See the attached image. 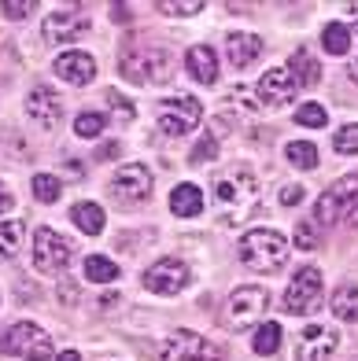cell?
Returning a JSON list of instances; mask_svg holds the SVG:
<instances>
[{
    "mask_svg": "<svg viewBox=\"0 0 358 361\" xmlns=\"http://www.w3.org/2000/svg\"><path fill=\"white\" fill-rule=\"evenodd\" d=\"M240 262L255 273H273L288 262V240L278 228H251L240 236Z\"/></svg>",
    "mask_w": 358,
    "mask_h": 361,
    "instance_id": "1",
    "label": "cell"
},
{
    "mask_svg": "<svg viewBox=\"0 0 358 361\" xmlns=\"http://www.w3.org/2000/svg\"><path fill=\"white\" fill-rule=\"evenodd\" d=\"M119 67H122V78L137 81V85H162L174 74L170 56L155 44H129L119 59Z\"/></svg>",
    "mask_w": 358,
    "mask_h": 361,
    "instance_id": "2",
    "label": "cell"
},
{
    "mask_svg": "<svg viewBox=\"0 0 358 361\" xmlns=\"http://www.w3.org/2000/svg\"><path fill=\"white\" fill-rule=\"evenodd\" d=\"M0 354L23 357V361H52V336L34 321H19L8 332H0Z\"/></svg>",
    "mask_w": 358,
    "mask_h": 361,
    "instance_id": "3",
    "label": "cell"
},
{
    "mask_svg": "<svg viewBox=\"0 0 358 361\" xmlns=\"http://www.w3.org/2000/svg\"><path fill=\"white\" fill-rule=\"evenodd\" d=\"M318 225H336L340 218H347V225H358V173L336 180L318 200V210H314Z\"/></svg>",
    "mask_w": 358,
    "mask_h": 361,
    "instance_id": "4",
    "label": "cell"
},
{
    "mask_svg": "<svg viewBox=\"0 0 358 361\" xmlns=\"http://www.w3.org/2000/svg\"><path fill=\"white\" fill-rule=\"evenodd\" d=\"M159 357L162 361H222V347L210 343L207 336L192 332V328H181L159 347Z\"/></svg>",
    "mask_w": 358,
    "mask_h": 361,
    "instance_id": "5",
    "label": "cell"
},
{
    "mask_svg": "<svg viewBox=\"0 0 358 361\" xmlns=\"http://www.w3.org/2000/svg\"><path fill=\"white\" fill-rule=\"evenodd\" d=\"M203 107L196 96H170V100L159 104V129L167 137H185L200 126Z\"/></svg>",
    "mask_w": 358,
    "mask_h": 361,
    "instance_id": "6",
    "label": "cell"
},
{
    "mask_svg": "<svg viewBox=\"0 0 358 361\" xmlns=\"http://www.w3.org/2000/svg\"><path fill=\"white\" fill-rule=\"evenodd\" d=\"M71 258H74V247H71V240H63L56 228H37L34 233V269L37 273H63L71 266Z\"/></svg>",
    "mask_w": 358,
    "mask_h": 361,
    "instance_id": "7",
    "label": "cell"
},
{
    "mask_svg": "<svg viewBox=\"0 0 358 361\" xmlns=\"http://www.w3.org/2000/svg\"><path fill=\"white\" fill-rule=\"evenodd\" d=\"M321 306V273L314 266L299 269L285 291V314H314Z\"/></svg>",
    "mask_w": 358,
    "mask_h": 361,
    "instance_id": "8",
    "label": "cell"
},
{
    "mask_svg": "<svg viewBox=\"0 0 358 361\" xmlns=\"http://www.w3.org/2000/svg\"><path fill=\"white\" fill-rule=\"evenodd\" d=\"M89 30V15L85 8H56L44 15V26H41V37L44 44H63V41H74Z\"/></svg>",
    "mask_w": 358,
    "mask_h": 361,
    "instance_id": "9",
    "label": "cell"
},
{
    "mask_svg": "<svg viewBox=\"0 0 358 361\" xmlns=\"http://www.w3.org/2000/svg\"><path fill=\"white\" fill-rule=\"evenodd\" d=\"M111 195H115V203H122V207L144 203L152 195V173H148V166H141V162L122 166L115 177H111Z\"/></svg>",
    "mask_w": 358,
    "mask_h": 361,
    "instance_id": "10",
    "label": "cell"
},
{
    "mask_svg": "<svg viewBox=\"0 0 358 361\" xmlns=\"http://www.w3.org/2000/svg\"><path fill=\"white\" fill-rule=\"evenodd\" d=\"M270 306V291L258 288V284H248V288H237L229 295V306H225V317H229L233 328H248L251 321L263 317V310Z\"/></svg>",
    "mask_w": 358,
    "mask_h": 361,
    "instance_id": "11",
    "label": "cell"
},
{
    "mask_svg": "<svg viewBox=\"0 0 358 361\" xmlns=\"http://www.w3.org/2000/svg\"><path fill=\"white\" fill-rule=\"evenodd\" d=\"M189 266L177 258H159L155 266H148V273H144V288L155 291V295H177L189 288Z\"/></svg>",
    "mask_w": 358,
    "mask_h": 361,
    "instance_id": "12",
    "label": "cell"
},
{
    "mask_svg": "<svg viewBox=\"0 0 358 361\" xmlns=\"http://www.w3.org/2000/svg\"><path fill=\"white\" fill-rule=\"evenodd\" d=\"M258 107H270V111H281L292 104V96H296V81H292L288 67H270L263 78H258Z\"/></svg>",
    "mask_w": 358,
    "mask_h": 361,
    "instance_id": "13",
    "label": "cell"
},
{
    "mask_svg": "<svg viewBox=\"0 0 358 361\" xmlns=\"http://www.w3.org/2000/svg\"><path fill=\"white\" fill-rule=\"evenodd\" d=\"M26 114L34 118V126L41 129H56L63 118V100L52 85H34L26 96Z\"/></svg>",
    "mask_w": 358,
    "mask_h": 361,
    "instance_id": "14",
    "label": "cell"
},
{
    "mask_svg": "<svg viewBox=\"0 0 358 361\" xmlns=\"http://www.w3.org/2000/svg\"><path fill=\"white\" fill-rule=\"evenodd\" d=\"M340 347V336L333 328H321V324H306L299 332V347L296 357L299 361H329V354Z\"/></svg>",
    "mask_w": 358,
    "mask_h": 361,
    "instance_id": "15",
    "label": "cell"
},
{
    "mask_svg": "<svg viewBox=\"0 0 358 361\" xmlns=\"http://www.w3.org/2000/svg\"><path fill=\"white\" fill-rule=\"evenodd\" d=\"M255 177L251 170H233V173H225L218 177V185H215V200L225 203V207H244V203H251L255 200Z\"/></svg>",
    "mask_w": 358,
    "mask_h": 361,
    "instance_id": "16",
    "label": "cell"
},
{
    "mask_svg": "<svg viewBox=\"0 0 358 361\" xmlns=\"http://www.w3.org/2000/svg\"><path fill=\"white\" fill-rule=\"evenodd\" d=\"M56 74L67 81V85H89V81L96 78V59L89 52H63L56 59Z\"/></svg>",
    "mask_w": 358,
    "mask_h": 361,
    "instance_id": "17",
    "label": "cell"
},
{
    "mask_svg": "<svg viewBox=\"0 0 358 361\" xmlns=\"http://www.w3.org/2000/svg\"><path fill=\"white\" fill-rule=\"evenodd\" d=\"M185 71L192 74V81L200 85H215L218 81V56L210 44H192L185 52Z\"/></svg>",
    "mask_w": 358,
    "mask_h": 361,
    "instance_id": "18",
    "label": "cell"
},
{
    "mask_svg": "<svg viewBox=\"0 0 358 361\" xmlns=\"http://www.w3.org/2000/svg\"><path fill=\"white\" fill-rule=\"evenodd\" d=\"M225 56H229V63L237 71L251 67V63L263 56V41H258L255 34H229V41H225Z\"/></svg>",
    "mask_w": 358,
    "mask_h": 361,
    "instance_id": "19",
    "label": "cell"
},
{
    "mask_svg": "<svg viewBox=\"0 0 358 361\" xmlns=\"http://www.w3.org/2000/svg\"><path fill=\"white\" fill-rule=\"evenodd\" d=\"M170 210L177 218H200L203 214V192H200V185H192V180L177 185L170 192Z\"/></svg>",
    "mask_w": 358,
    "mask_h": 361,
    "instance_id": "20",
    "label": "cell"
},
{
    "mask_svg": "<svg viewBox=\"0 0 358 361\" xmlns=\"http://www.w3.org/2000/svg\"><path fill=\"white\" fill-rule=\"evenodd\" d=\"M288 74H292V81H296L299 89H311V85H318V81H321V67H318V59L306 52V48H296V52H292Z\"/></svg>",
    "mask_w": 358,
    "mask_h": 361,
    "instance_id": "21",
    "label": "cell"
},
{
    "mask_svg": "<svg viewBox=\"0 0 358 361\" xmlns=\"http://www.w3.org/2000/svg\"><path fill=\"white\" fill-rule=\"evenodd\" d=\"M71 218H74V225H78L85 236H100V233H104V207H100V203L81 200V203L71 207Z\"/></svg>",
    "mask_w": 358,
    "mask_h": 361,
    "instance_id": "22",
    "label": "cell"
},
{
    "mask_svg": "<svg viewBox=\"0 0 358 361\" xmlns=\"http://www.w3.org/2000/svg\"><path fill=\"white\" fill-rule=\"evenodd\" d=\"M333 317L336 321H344V324H358V284H344V288H336L333 291Z\"/></svg>",
    "mask_w": 358,
    "mask_h": 361,
    "instance_id": "23",
    "label": "cell"
},
{
    "mask_svg": "<svg viewBox=\"0 0 358 361\" xmlns=\"http://www.w3.org/2000/svg\"><path fill=\"white\" fill-rule=\"evenodd\" d=\"M281 324L278 321H266V324H258L255 328V336H251V350L255 354H263V357H270V354H278L281 350Z\"/></svg>",
    "mask_w": 358,
    "mask_h": 361,
    "instance_id": "24",
    "label": "cell"
},
{
    "mask_svg": "<svg viewBox=\"0 0 358 361\" xmlns=\"http://www.w3.org/2000/svg\"><path fill=\"white\" fill-rule=\"evenodd\" d=\"M321 48L329 56H347L351 52V26L344 23H329L321 30Z\"/></svg>",
    "mask_w": 358,
    "mask_h": 361,
    "instance_id": "25",
    "label": "cell"
},
{
    "mask_svg": "<svg viewBox=\"0 0 358 361\" xmlns=\"http://www.w3.org/2000/svg\"><path fill=\"white\" fill-rule=\"evenodd\" d=\"M119 276V266L111 258H104V255H89L85 258V281H93V284H111Z\"/></svg>",
    "mask_w": 358,
    "mask_h": 361,
    "instance_id": "26",
    "label": "cell"
},
{
    "mask_svg": "<svg viewBox=\"0 0 358 361\" xmlns=\"http://www.w3.org/2000/svg\"><path fill=\"white\" fill-rule=\"evenodd\" d=\"M285 155H288L292 166H299V170H314L318 166V147L311 140H292L285 147Z\"/></svg>",
    "mask_w": 358,
    "mask_h": 361,
    "instance_id": "27",
    "label": "cell"
},
{
    "mask_svg": "<svg viewBox=\"0 0 358 361\" xmlns=\"http://www.w3.org/2000/svg\"><path fill=\"white\" fill-rule=\"evenodd\" d=\"M23 247V221H0V258H15Z\"/></svg>",
    "mask_w": 358,
    "mask_h": 361,
    "instance_id": "28",
    "label": "cell"
},
{
    "mask_svg": "<svg viewBox=\"0 0 358 361\" xmlns=\"http://www.w3.org/2000/svg\"><path fill=\"white\" fill-rule=\"evenodd\" d=\"M104 126H107V118L100 111H81L78 118H74V133L81 137V140H96L104 133Z\"/></svg>",
    "mask_w": 358,
    "mask_h": 361,
    "instance_id": "29",
    "label": "cell"
},
{
    "mask_svg": "<svg viewBox=\"0 0 358 361\" xmlns=\"http://www.w3.org/2000/svg\"><path fill=\"white\" fill-rule=\"evenodd\" d=\"M59 192H63L59 177H52V173H34V200H41V203H56V200H59Z\"/></svg>",
    "mask_w": 358,
    "mask_h": 361,
    "instance_id": "30",
    "label": "cell"
},
{
    "mask_svg": "<svg viewBox=\"0 0 358 361\" xmlns=\"http://www.w3.org/2000/svg\"><path fill=\"white\" fill-rule=\"evenodd\" d=\"M333 147L340 155H358V122H347L333 133Z\"/></svg>",
    "mask_w": 358,
    "mask_h": 361,
    "instance_id": "31",
    "label": "cell"
},
{
    "mask_svg": "<svg viewBox=\"0 0 358 361\" xmlns=\"http://www.w3.org/2000/svg\"><path fill=\"white\" fill-rule=\"evenodd\" d=\"M296 122L299 126H306V129H321L325 122H329V111H325L321 104H299V111H296Z\"/></svg>",
    "mask_w": 358,
    "mask_h": 361,
    "instance_id": "32",
    "label": "cell"
},
{
    "mask_svg": "<svg viewBox=\"0 0 358 361\" xmlns=\"http://www.w3.org/2000/svg\"><path fill=\"white\" fill-rule=\"evenodd\" d=\"M159 11L170 15V19H189V15L203 11V0H162Z\"/></svg>",
    "mask_w": 358,
    "mask_h": 361,
    "instance_id": "33",
    "label": "cell"
},
{
    "mask_svg": "<svg viewBox=\"0 0 358 361\" xmlns=\"http://www.w3.org/2000/svg\"><path fill=\"white\" fill-rule=\"evenodd\" d=\"M321 243V233H318V221H311V218H303L299 225H296V247L299 251H314Z\"/></svg>",
    "mask_w": 358,
    "mask_h": 361,
    "instance_id": "34",
    "label": "cell"
},
{
    "mask_svg": "<svg viewBox=\"0 0 358 361\" xmlns=\"http://www.w3.org/2000/svg\"><path fill=\"white\" fill-rule=\"evenodd\" d=\"M215 155H218V140L207 133V137H200V144H196V147H192L189 162H192V166H203V162H207V159H215Z\"/></svg>",
    "mask_w": 358,
    "mask_h": 361,
    "instance_id": "35",
    "label": "cell"
},
{
    "mask_svg": "<svg viewBox=\"0 0 358 361\" xmlns=\"http://www.w3.org/2000/svg\"><path fill=\"white\" fill-rule=\"evenodd\" d=\"M0 11H4V19L19 23V19H26V15L34 11V0H4V4H0Z\"/></svg>",
    "mask_w": 358,
    "mask_h": 361,
    "instance_id": "36",
    "label": "cell"
},
{
    "mask_svg": "<svg viewBox=\"0 0 358 361\" xmlns=\"http://www.w3.org/2000/svg\"><path fill=\"white\" fill-rule=\"evenodd\" d=\"M107 104H111V111H115V118H119V122H133V114H137V111H133V104H126L119 92H107Z\"/></svg>",
    "mask_w": 358,
    "mask_h": 361,
    "instance_id": "37",
    "label": "cell"
},
{
    "mask_svg": "<svg viewBox=\"0 0 358 361\" xmlns=\"http://www.w3.org/2000/svg\"><path fill=\"white\" fill-rule=\"evenodd\" d=\"M303 195H306L303 185H285V188H281V203H285V207H296V203H303Z\"/></svg>",
    "mask_w": 358,
    "mask_h": 361,
    "instance_id": "38",
    "label": "cell"
},
{
    "mask_svg": "<svg viewBox=\"0 0 358 361\" xmlns=\"http://www.w3.org/2000/svg\"><path fill=\"white\" fill-rule=\"evenodd\" d=\"M11 207H15V200H11V192H4V188H0V214H8Z\"/></svg>",
    "mask_w": 358,
    "mask_h": 361,
    "instance_id": "39",
    "label": "cell"
},
{
    "mask_svg": "<svg viewBox=\"0 0 358 361\" xmlns=\"http://www.w3.org/2000/svg\"><path fill=\"white\" fill-rule=\"evenodd\" d=\"M111 19H115V23H126V19H129V11H126L122 4H115V8H111Z\"/></svg>",
    "mask_w": 358,
    "mask_h": 361,
    "instance_id": "40",
    "label": "cell"
},
{
    "mask_svg": "<svg viewBox=\"0 0 358 361\" xmlns=\"http://www.w3.org/2000/svg\"><path fill=\"white\" fill-rule=\"evenodd\" d=\"M56 361H81V354L78 350H63V354H56Z\"/></svg>",
    "mask_w": 358,
    "mask_h": 361,
    "instance_id": "41",
    "label": "cell"
},
{
    "mask_svg": "<svg viewBox=\"0 0 358 361\" xmlns=\"http://www.w3.org/2000/svg\"><path fill=\"white\" fill-rule=\"evenodd\" d=\"M347 19H351V26L358 30V4H351V8H347Z\"/></svg>",
    "mask_w": 358,
    "mask_h": 361,
    "instance_id": "42",
    "label": "cell"
},
{
    "mask_svg": "<svg viewBox=\"0 0 358 361\" xmlns=\"http://www.w3.org/2000/svg\"><path fill=\"white\" fill-rule=\"evenodd\" d=\"M347 74H351V81H354V85H358V56L351 59V67H347Z\"/></svg>",
    "mask_w": 358,
    "mask_h": 361,
    "instance_id": "43",
    "label": "cell"
}]
</instances>
